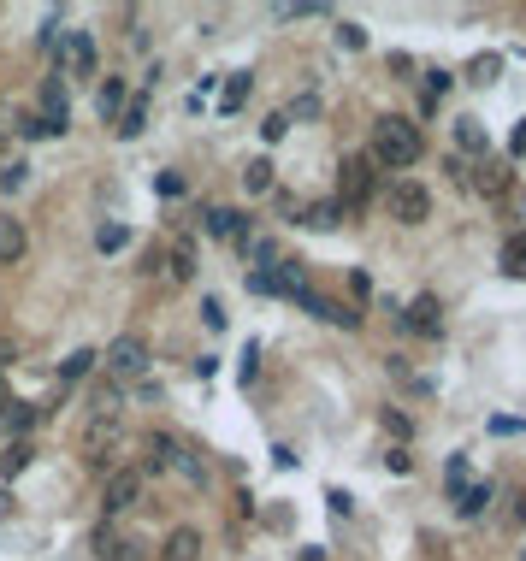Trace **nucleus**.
I'll return each instance as SVG.
<instances>
[{"label": "nucleus", "instance_id": "obj_1", "mask_svg": "<svg viewBox=\"0 0 526 561\" xmlns=\"http://www.w3.org/2000/svg\"><path fill=\"white\" fill-rule=\"evenodd\" d=\"M426 154V142H420V130L408 125V119H379L373 125V166H391V172H408L414 160Z\"/></svg>", "mask_w": 526, "mask_h": 561}, {"label": "nucleus", "instance_id": "obj_2", "mask_svg": "<svg viewBox=\"0 0 526 561\" xmlns=\"http://www.w3.org/2000/svg\"><path fill=\"white\" fill-rule=\"evenodd\" d=\"M373 195H379V166H373L367 154H349V160H343V178H337V201H343V213H361Z\"/></svg>", "mask_w": 526, "mask_h": 561}, {"label": "nucleus", "instance_id": "obj_3", "mask_svg": "<svg viewBox=\"0 0 526 561\" xmlns=\"http://www.w3.org/2000/svg\"><path fill=\"white\" fill-rule=\"evenodd\" d=\"M385 207H391L396 225H426L432 219V195H426V184H414V178H396L385 189Z\"/></svg>", "mask_w": 526, "mask_h": 561}, {"label": "nucleus", "instance_id": "obj_4", "mask_svg": "<svg viewBox=\"0 0 526 561\" xmlns=\"http://www.w3.org/2000/svg\"><path fill=\"white\" fill-rule=\"evenodd\" d=\"M101 361H107V378L131 384V378H142V373H148V343H142V337H113Z\"/></svg>", "mask_w": 526, "mask_h": 561}, {"label": "nucleus", "instance_id": "obj_5", "mask_svg": "<svg viewBox=\"0 0 526 561\" xmlns=\"http://www.w3.org/2000/svg\"><path fill=\"white\" fill-rule=\"evenodd\" d=\"M148 491V479H142V467H119V473H107V491H101V508L107 514H131L136 502Z\"/></svg>", "mask_w": 526, "mask_h": 561}, {"label": "nucleus", "instance_id": "obj_6", "mask_svg": "<svg viewBox=\"0 0 526 561\" xmlns=\"http://www.w3.org/2000/svg\"><path fill=\"white\" fill-rule=\"evenodd\" d=\"M89 544H95V556H101V561H154V556H148V544H142V538H125L119 526H101Z\"/></svg>", "mask_w": 526, "mask_h": 561}, {"label": "nucleus", "instance_id": "obj_7", "mask_svg": "<svg viewBox=\"0 0 526 561\" xmlns=\"http://www.w3.org/2000/svg\"><path fill=\"white\" fill-rule=\"evenodd\" d=\"M36 119L54 130V136H66V125H71V95H66V83H60V77H48V83H42V113H36Z\"/></svg>", "mask_w": 526, "mask_h": 561}, {"label": "nucleus", "instance_id": "obj_8", "mask_svg": "<svg viewBox=\"0 0 526 561\" xmlns=\"http://www.w3.org/2000/svg\"><path fill=\"white\" fill-rule=\"evenodd\" d=\"M60 54H66L71 77H95V42H89V30H60Z\"/></svg>", "mask_w": 526, "mask_h": 561}, {"label": "nucleus", "instance_id": "obj_9", "mask_svg": "<svg viewBox=\"0 0 526 561\" xmlns=\"http://www.w3.org/2000/svg\"><path fill=\"white\" fill-rule=\"evenodd\" d=\"M119 443V420H95L89 414V426H83V437H77V449L95 461V467H107V449Z\"/></svg>", "mask_w": 526, "mask_h": 561}, {"label": "nucleus", "instance_id": "obj_10", "mask_svg": "<svg viewBox=\"0 0 526 561\" xmlns=\"http://www.w3.org/2000/svg\"><path fill=\"white\" fill-rule=\"evenodd\" d=\"M402 325H408L414 337H438V331H444V308H438V296H414L408 313H402Z\"/></svg>", "mask_w": 526, "mask_h": 561}, {"label": "nucleus", "instance_id": "obj_11", "mask_svg": "<svg viewBox=\"0 0 526 561\" xmlns=\"http://www.w3.org/2000/svg\"><path fill=\"white\" fill-rule=\"evenodd\" d=\"M467 184L479 189V195H503L515 178H509V166H503V160H491V154H485V160L473 166V178H467Z\"/></svg>", "mask_w": 526, "mask_h": 561}, {"label": "nucleus", "instance_id": "obj_12", "mask_svg": "<svg viewBox=\"0 0 526 561\" xmlns=\"http://www.w3.org/2000/svg\"><path fill=\"white\" fill-rule=\"evenodd\" d=\"M296 302L314 313V319H326V325H355V319H361L355 308H337V302H331V296H320V290H302Z\"/></svg>", "mask_w": 526, "mask_h": 561}, {"label": "nucleus", "instance_id": "obj_13", "mask_svg": "<svg viewBox=\"0 0 526 561\" xmlns=\"http://www.w3.org/2000/svg\"><path fill=\"white\" fill-rule=\"evenodd\" d=\"M160 561H201V532L196 526H178V532L160 544Z\"/></svg>", "mask_w": 526, "mask_h": 561}, {"label": "nucleus", "instance_id": "obj_14", "mask_svg": "<svg viewBox=\"0 0 526 561\" xmlns=\"http://www.w3.org/2000/svg\"><path fill=\"white\" fill-rule=\"evenodd\" d=\"M36 420H42V408H30V402H12V396H6V402H0V426H6V432H12V443H18V437L30 432V426H36Z\"/></svg>", "mask_w": 526, "mask_h": 561}, {"label": "nucleus", "instance_id": "obj_15", "mask_svg": "<svg viewBox=\"0 0 526 561\" xmlns=\"http://www.w3.org/2000/svg\"><path fill=\"white\" fill-rule=\"evenodd\" d=\"M95 113H101L107 125H119V113H125V83H119V77H107V83L95 89Z\"/></svg>", "mask_w": 526, "mask_h": 561}, {"label": "nucleus", "instance_id": "obj_16", "mask_svg": "<svg viewBox=\"0 0 526 561\" xmlns=\"http://www.w3.org/2000/svg\"><path fill=\"white\" fill-rule=\"evenodd\" d=\"M207 231H213V237H231V243H243L249 219H243L237 207H213V213H207Z\"/></svg>", "mask_w": 526, "mask_h": 561}, {"label": "nucleus", "instance_id": "obj_17", "mask_svg": "<svg viewBox=\"0 0 526 561\" xmlns=\"http://www.w3.org/2000/svg\"><path fill=\"white\" fill-rule=\"evenodd\" d=\"M166 278H172V284H190V278H196V243H190V237L166 254Z\"/></svg>", "mask_w": 526, "mask_h": 561}, {"label": "nucleus", "instance_id": "obj_18", "mask_svg": "<svg viewBox=\"0 0 526 561\" xmlns=\"http://www.w3.org/2000/svg\"><path fill=\"white\" fill-rule=\"evenodd\" d=\"M30 249V237H24V225L18 219H0V266H12V260H24Z\"/></svg>", "mask_w": 526, "mask_h": 561}, {"label": "nucleus", "instance_id": "obj_19", "mask_svg": "<svg viewBox=\"0 0 526 561\" xmlns=\"http://www.w3.org/2000/svg\"><path fill=\"white\" fill-rule=\"evenodd\" d=\"M95 361H101L95 349H77V355H71L66 367H60V384H54V396H66V390L77 384V378H89V367H95Z\"/></svg>", "mask_w": 526, "mask_h": 561}, {"label": "nucleus", "instance_id": "obj_20", "mask_svg": "<svg viewBox=\"0 0 526 561\" xmlns=\"http://www.w3.org/2000/svg\"><path fill=\"white\" fill-rule=\"evenodd\" d=\"M337 219H349V213H343V201H314V207L302 213V225H314V231H331Z\"/></svg>", "mask_w": 526, "mask_h": 561}, {"label": "nucleus", "instance_id": "obj_21", "mask_svg": "<svg viewBox=\"0 0 526 561\" xmlns=\"http://www.w3.org/2000/svg\"><path fill=\"white\" fill-rule=\"evenodd\" d=\"M485 502H491V485H467V491L456 497V514H461V520H479Z\"/></svg>", "mask_w": 526, "mask_h": 561}, {"label": "nucleus", "instance_id": "obj_22", "mask_svg": "<svg viewBox=\"0 0 526 561\" xmlns=\"http://www.w3.org/2000/svg\"><path fill=\"white\" fill-rule=\"evenodd\" d=\"M503 272H509V278H526V231H515V237L503 243Z\"/></svg>", "mask_w": 526, "mask_h": 561}, {"label": "nucleus", "instance_id": "obj_23", "mask_svg": "<svg viewBox=\"0 0 526 561\" xmlns=\"http://www.w3.org/2000/svg\"><path fill=\"white\" fill-rule=\"evenodd\" d=\"M456 142L467 148V154H479V160L491 154V142H485V130L473 125V119H456Z\"/></svg>", "mask_w": 526, "mask_h": 561}, {"label": "nucleus", "instance_id": "obj_24", "mask_svg": "<svg viewBox=\"0 0 526 561\" xmlns=\"http://www.w3.org/2000/svg\"><path fill=\"white\" fill-rule=\"evenodd\" d=\"M243 189H249V195H266V189H272V160H249V166H243Z\"/></svg>", "mask_w": 526, "mask_h": 561}, {"label": "nucleus", "instance_id": "obj_25", "mask_svg": "<svg viewBox=\"0 0 526 561\" xmlns=\"http://www.w3.org/2000/svg\"><path fill=\"white\" fill-rule=\"evenodd\" d=\"M30 455H36V449H30L24 437H18V443H6V455H0V467H6V479H18V473L30 467Z\"/></svg>", "mask_w": 526, "mask_h": 561}, {"label": "nucleus", "instance_id": "obj_26", "mask_svg": "<svg viewBox=\"0 0 526 561\" xmlns=\"http://www.w3.org/2000/svg\"><path fill=\"white\" fill-rule=\"evenodd\" d=\"M142 125H148V101H131V107L119 113V136L131 142V136H142Z\"/></svg>", "mask_w": 526, "mask_h": 561}, {"label": "nucleus", "instance_id": "obj_27", "mask_svg": "<svg viewBox=\"0 0 526 561\" xmlns=\"http://www.w3.org/2000/svg\"><path fill=\"white\" fill-rule=\"evenodd\" d=\"M95 420H119V384H95Z\"/></svg>", "mask_w": 526, "mask_h": 561}, {"label": "nucleus", "instance_id": "obj_28", "mask_svg": "<svg viewBox=\"0 0 526 561\" xmlns=\"http://www.w3.org/2000/svg\"><path fill=\"white\" fill-rule=\"evenodd\" d=\"M125 243H131V231H125V225H101V231H95V249H101V254H119Z\"/></svg>", "mask_w": 526, "mask_h": 561}, {"label": "nucleus", "instance_id": "obj_29", "mask_svg": "<svg viewBox=\"0 0 526 561\" xmlns=\"http://www.w3.org/2000/svg\"><path fill=\"white\" fill-rule=\"evenodd\" d=\"M243 101H249V77H231V83H225V95H219V113H237Z\"/></svg>", "mask_w": 526, "mask_h": 561}, {"label": "nucleus", "instance_id": "obj_30", "mask_svg": "<svg viewBox=\"0 0 526 561\" xmlns=\"http://www.w3.org/2000/svg\"><path fill=\"white\" fill-rule=\"evenodd\" d=\"M444 485H450V497H461V491L473 485V467H467V455H456V461H450V473H444Z\"/></svg>", "mask_w": 526, "mask_h": 561}, {"label": "nucleus", "instance_id": "obj_31", "mask_svg": "<svg viewBox=\"0 0 526 561\" xmlns=\"http://www.w3.org/2000/svg\"><path fill=\"white\" fill-rule=\"evenodd\" d=\"M497 71H503V60H497V54H479V60L467 65V77H473V83H497Z\"/></svg>", "mask_w": 526, "mask_h": 561}, {"label": "nucleus", "instance_id": "obj_32", "mask_svg": "<svg viewBox=\"0 0 526 561\" xmlns=\"http://www.w3.org/2000/svg\"><path fill=\"white\" fill-rule=\"evenodd\" d=\"M24 178H30V166H24V160H12V166H6V172H0V189H6V195H12V189H24Z\"/></svg>", "mask_w": 526, "mask_h": 561}, {"label": "nucleus", "instance_id": "obj_33", "mask_svg": "<svg viewBox=\"0 0 526 561\" xmlns=\"http://www.w3.org/2000/svg\"><path fill=\"white\" fill-rule=\"evenodd\" d=\"M337 48H367V30L361 24H337Z\"/></svg>", "mask_w": 526, "mask_h": 561}, {"label": "nucleus", "instance_id": "obj_34", "mask_svg": "<svg viewBox=\"0 0 526 561\" xmlns=\"http://www.w3.org/2000/svg\"><path fill=\"white\" fill-rule=\"evenodd\" d=\"M438 95H450V71H426V101H438Z\"/></svg>", "mask_w": 526, "mask_h": 561}, {"label": "nucleus", "instance_id": "obj_35", "mask_svg": "<svg viewBox=\"0 0 526 561\" xmlns=\"http://www.w3.org/2000/svg\"><path fill=\"white\" fill-rule=\"evenodd\" d=\"M526 520V497L521 491H509V508H503V526H521Z\"/></svg>", "mask_w": 526, "mask_h": 561}, {"label": "nucleus", "instance_id": "obj_36", "mask_svg": "<svg viewBox=\"0 0 526 561\" xmlns=\"http://www.w3.org/2000/svg\"><path fill=\"white\" fill-rule=\"evenodd\" d=\"M284 130H290V113H272V119H266V125H261V136H266V142H278Z\"/></svg>", "mask_w": 526, "mask_h": 561}, {"label": "nucleus", "instance_id": "obj_37", "mask_svg": "<svg viewBox=\"0 0 526 561\" xmlns=\"http://www.w3.org/2000/svg\"><path fill=\"white\" fill-rule=\"evenodd\" d=\"M385 432H391V437H408L414 426H408V414H396V408H385Z\"/></svg>", "mask_w": 526, "mask_h": 561}, {"label": "nucleus", "instance_id": "obj_38", "mask_svg": "<svg viewBox=\"0 0 526 561\" xmlns=\"http://www.w3.org/2000/svg\"><path fill=\"white\" fill-rule=\"evenodd\" d=\"M503 195H509V213H515V219H521V231H526V189H503Z\"/></svg>", "mask_w": 526, "mask_h": 561}, {"label": "nucleus", "instance_id": "obj_39", "mask_svg": "<svg viewBox=\"0 0 526 561\" xmlns=\"http://www.w3.org/2000/svg\"><path fill=\"white\" fill-rule=\"evenodd\" d=\"M201 313H207V325H213V331H219V325H225V308H219V302H213V296H207V302H201Z\"/></svg>", "mask_w": 526, "mask_h": 561}, {"label": "nucleus", "instance_id": "obj_40", "mask_svg": "<svg viewBox=\"0 0 526 561\" xmlns=\"http://www.w3.org/2000/svg\"><path fill=\"white\" fill-rule=\"evenodd\" d=\"M509 154H526V125L515 130V142H509Z\"/></svg>", "mask_w": 526, "mask_h": 561}]
</instances>
